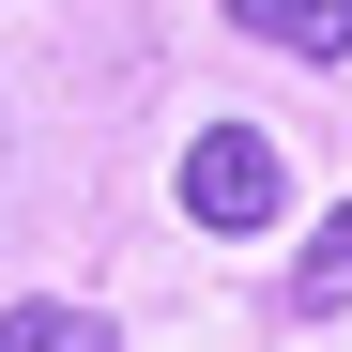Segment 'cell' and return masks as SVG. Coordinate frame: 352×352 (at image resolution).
<instances>
[{
    "mask_svg": "<svg viewBox=\"0 0 352 352\" xmlns=\"http://www.w3.org/2000/svg\"><path fill=\"white\" fill-rule=\"evenodd\" d=\"M276 199H291V168H276L261 123H199L184 138V214L199 230H276Z\"/></svg>",
    "mask_w": 352,
    "mask_h": 352,
    "instance_id": "6da1fadb",
    "label": "cell"
},
{
    "mask_svg": "<svg viewBox=\"0 0 352 352\" xmlns=\"http://www.w3.org/2000/svg\"><path fill=\"white\" fill-rule=\"evenodd\" d=\"M261 46H291V62H352V0H230Z\"/></svg>",
    "mask_w": 352,
    "mask_h": 352,
    "instance_id": "7a4b0ae2",
    "label": "cell"
},
{
    "mask_svg": "<svg viewBox=\"0 0 352 352\" xmlns=\"http://www.w3.org/2000/svg\"><path fill=\"white\" fill-rule=\"evenodd\" d=\"M0 352H107L92 307H0Z\"/></svg>",
    "mask_w": 352,
    "mask_h": 352,
    "instance_id": "3957f363",
    "label": "cell"
},
{
    "mask_svg": "<svg viewBox=\"0 0 352 352\" xmlns=\"http://www.w3.org/2000/svg\"><path fill=\"white\" fill-rule=\"evenodd\" d=\"M291 307H352V199H337V230H322V245L291 261Z\"/></svg>",
    "mask_w": 352,
    "mask_h": 352,
    "instance_id": "277c9868",
    "label": "cell"
}]
</instances>
